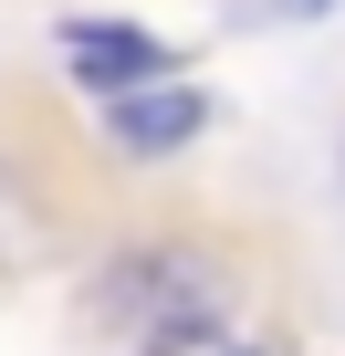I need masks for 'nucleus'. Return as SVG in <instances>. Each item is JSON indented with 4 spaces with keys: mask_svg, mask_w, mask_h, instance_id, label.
<instances>
[{
    "mask_svg": "<svg viewBox=\"0 0 345 356\" xmlns=\"http://www.w3.org/2000/svg\"><path fill=\"white\" fill-rule=\"evenodd\" d=\"M136 356H251V335H241V325H230V304H220V314L146 325V335H136Z\"/></svg>",
    "mask_w": 345,
    "mask_h": 356,
    "instance_id": "20e7f679",
    "label": "nucleus"
},
{
    "mask_svg": "<svg viewBox=\"0 0 345 356\" xmlns=\"http://www.w3.org/2000/svg\"><path fill=\"white\" fill-rule=\"evenodd\" d=\"M63 63H74V84H94V95H126V84H157L167 53L146 22H63Z\"/></svg>",
    "mask_w": 345,
    "mask_h": 356,
    "instance_id": "7ed1b4c3",
    "label": "nucleus"
},
{
    "mask_svg": "<svg viewBox=\"0 0 345 356\" xmlns=\"http://www.w3.org/2000/svg\"><path fill=\"white\" fill-rule=\"evenodd\" d=\"M272 11H293V22H303V11H324V0H272Z\"/></svg>",
    "mask_w": 345,
    "mask_h": 356,
    "instance_id": "39448f33",
    "label": "nucleus"
},
{
    "mask_svg": "<svg viewBox=\"0 0 345 356\" xmlns=\"http://www.w3.org/2000/svg\"><path fill=\"white\" fill-rule=\"evenodd\" d=\"M210 95H189V84H126V95H105V147L115 157H178V147H199L210 136Z\"/></svg>",
    "mask_w": 345,
    "mask_h": 356,
    "instance_id": "f03ea898",
    "label": "nucleus"
},
{
    "mask_svg": "<svg viewBox=\"0 0 345 356\" xmlns=\"http://www.w3.org/2000/svg\"><path fill=\"white\" fill-rule=\"evenodd\" d=\"M230 304V262L199 241V231H167V241H126L105 273H94V325H178V314H220Z\"/></svg>",
    "mask_w": 345,
    "mask_h": 356,
    "instance_id": "f257e3e1",
    "label": "nucleus"
}]
</instances>
